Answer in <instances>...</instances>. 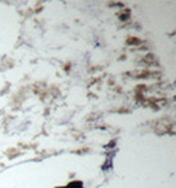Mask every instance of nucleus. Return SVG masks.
I'll use <instances>...</instances> for the list:
<instances>
[]
</instances>
